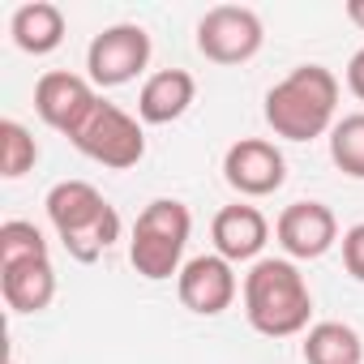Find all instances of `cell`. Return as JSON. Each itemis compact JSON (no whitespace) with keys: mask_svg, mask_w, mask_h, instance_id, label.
<instances>
[{"mask_svg":"<svg viewBox=\"0 0 364 364\" xmlns=\"http://www.w3.org/2000/svg\"><path fill=\"white\" fill-rule=\"evenodd\" d=\"M347 18H351V26L364 31V0H347Z\"/></svg>","mask_w":364,"mask_h":364,"instance_id":"cell-22","label":"cell"},{"mask_svg":"<svg viewBox=\"0 0 364 364\" xmlns=\"http://www.w3.org/2000/svg\"><path fill=\"white\" fill-rule=\"evenodd\" d=\"M5 364H18V360H5Z\"/></svg>","mask_w":364,"mask_h":364,"instance_id":"cell-23","label":"cell"},{"mask_svg":"<svg viewBox=\"0 0 364 364\" xmlns=\"http://www.w3.org/2000/svg\"><path fill=\"white\" fill-rule=\"evenodd\" d=\"M330 159L343 176L364 180V112H351L330 129Z\"/></svg>","mask_w":364,"mask_h":364,"instance_id":"cell-17","label":"cell"},{"mask_svg":"<svg viewBox=\"0 0 364 364\" xmlns=\"http://www.w3.org/2000/svg\"><path fill=\"white\" fill-rule=\"evenodd\" d=\"M189 232H193V215H189L185 202H176V198L150 202L133 223V240H129L133 270L150 283H163V279L180 274V257H185Z\"/></svg>","mask_w":364,"mask_h":364,"instance_id":"cell-4","label":"cell"},{"mask_svg":"<svg viewBox=\"0 0 364 364\" xmlns=\"http://www.w3.org/2000/svg\"><path fill=\"white\" fill-rule=\"evenodd\" d=\"M210 240H215V253L223 257V262H257V253L266 249V240H270V223H266V215L257 210V206H245V202H236V206H223L219 215H215V223H210Z\"/></svg>","mask_w":364,"mask_h":364,"instance_id":"cell-12","label":"cell"},{"mask_svg":"<svg viewBox=\"0 0 364 364\" xmlns=\"http://www.w3.org/2000/svg\"><path fill=\"white\" fill-rule=\"evenodd\" d=\"M146 65H150V35H146V26H137V22L107 26V31L95 35L90 48H86V73H90V82L103 86V90L133 82Z\"/></svg>","mask_w":364,"mask_h":364,"instance_id":"cell-7","label":"cell"},{"mask_svg":"<svg viewBox=\"0 0 364 364\" xmlns=\"http://www.w3.org/2000/svg\"><path fill=\"white\" fill-rule=\"evenodd\" d=\"M9 35L26 56H48L65 43V9L52 5V0H31L14 14Z\"/></svg>","mask_w":364,"mask_h":364,"instance_id":"cell-15","label":"cell"},{"mask_svg":"<svg viewBox=\"0 0 364 364\" xmlns=\"http://www.w3.org/2000/svg\"><path fill=\"white\" fill-rule=\"evenodd\" d=\"M26 257H48L43 232L26 219L0 223V266H14V262H26Z\"/></svg>","mask_w":364,"mask_h":364,"instance_id":"cell-19","label":"cell"},{"mask_svg":"<svg viewBox=\"0 0 364 364\" xmlns=\"http://www.w3.org/2000/svg\"><path fill=\"white\" fill-rule=\"evenodd\" d=\"M245 317L266 338H291L309 330L313 296L291 257H257L245 274Z\"/></svg>","mask_w":364,"mask_h":364,"instance_id":"cell-1","label":"cell"},{"mask_svg":"<svg viewBox=\"0 0 364 364\" xmlns=\"http://www.w3.org/2000/svg\"><path fill=\"white\" fill-rule=\"evenodd\" d=\"M266 31L249 5H215L198 22V52L215 65H245L262 52Z\"/></svg>","mask_w":364,"mask_h":364,"instance_id":"cell-6","label":"cell"},{"mask_svg":"<svg viewBox=\"0 0 364 364\" xmlns=\"http://www.w3.org/2000/svg\"><path fill=\"white\" fill-rule=\"evenodd\" d=\"M39 163V146L22 120H0V176L18 180Z\"/></svg>","mask_w":364,"mask_h":364,"instance_id":"cell-18","label":"cell"},{"mask_svg":"<svg viewBox=\"0 0 364 364\" xmlns=\"http://www.w3.org/2000/svg\"><path fill=\"white\" fill-rule=\"evenodd\" d=\"M48 219L73 262H95L120 240V215L116 206L86 180H60L48 193Z\"/></svg>","mask_w":364,"mask_h":364,"instance_id":"cell-3","label":"cell"},{"mask_svg":"<svg viewBox=\"0 0 364 364\" xmlns=\"http://www.w3.org/2000/svg\"><path fill=\"white\" fill-rule=\"evenodd\" d=\"M347 90H351V95L364 103V48H360V52L347 60Z\"/></svg>","mask_w":364,"mask_h":364,"instance_id":"cell-21","label":"cell"},{"mask_svg":"<svg viewBox=\"0 0 364 364\" xmlns=\"http://www.w3.org/2000/svg\"><path fill=\"white\" fill-rule=\"evenodd\" d=\"M69 141H73L86 159H95V163H103V167H112V171L137 167L141 154H146V133H141V124H137L124 107H116V103H107V99H99V107L90 112V120H86Z\"/></svg>","mask_w":364,"mask_h":364,"instance_id":"cell-5","label":"cell"},{"mask_svg":"<svg viewBox=\"0 0 364 364\" xmlns=\"http://www.w3.org/2000/svg\"><path fill=\"white\" fill-rule=\"evenodd\" d=\"M193 95H198L193 73H185V69H159V73H150L141 82L137 116L146 124H171V120H180V116L189 112Z\"/></svg>","mask_w":364,"mask_h":364,"instance_id":"cell-14","label":"cell"},{"mask_svg":"<svg viewBox=\"0 0 364 364\" xmlns=\"http://www.w3.org/2000/svg\"><path fill=\"white\" fill-rule=\"evenodd\" d=\"M338 77L326 65H300L266 95V124L287 141H313L334 129Z\"/></svg>","mask_w":364,"mask_h":364,"instance_id":"cell-2","label":"cell"},{"mask_svg":"<svg viewBox=\"0 0 364 364\" xmlns=\"http://www.w3.org/2000/svg\"><path fill=\"white\" fill-rule=\"evenodd\" d=\"M99 107V95H95V82L90 77H77V73H65V69H52L39 77L35 86V112L43 116V124H52L56 133L73 137L90 112Z\"/></svg>","mask_w":364,"mask_h":364,"instance_id":"cell-10","label":"cell"},{"mask_svg":"<svg viewBox=\"0 0 364 364\" xmlns=\"http://www.w3.org/2000/svg\"><path fill=\"white\" fill-rule=\"evenodd\" d=\"M223 180L240 198H270L287 180V159L266 137H240L223 154Z\"/></svg>","mask_w":364,"mask_h":364,"instance_id":"cell-8","label":"cell"},{"mask_svg":"<svg viewBox=\"0 0 364 364\" xmlns=\"http://www.w3.org/2000/svg\"><path fill=\"white\" fill-rule=\"evenodd\" d=\"M240 283H236V270L232 262H223L219 253H202V257H189L176 274V296L189 313L198 317H219L223 309H232Z\"/></svg>","mask_w":364,"mask_h":364,"instance_id":"cell-9","label":"cell"},{"mask_svg":"<svg viewBox=\"0 0 364 364\" xmlns=\"http://www.w3.org/2000/svg\"><path fill=\"white\" fill-rule=\"evenodd\" d=\"M343 266L355 283H364V223L343 232Z\"/></svg>","mask_w":364,"mask_h":364,"instance_id":"cell-20","label":"cell"},{"mask_svg":"<svg viewBox=\"0 0 364 364\" xmlns=\"http://www.w3.org/2000/svg\"><path fill=\"white\" fill-rule=\"evenodd\" d=\"M304 364H364V343L347 321H317L304 334Z\"/></svg>","mask_w":364,"mask_h":364,"instance_id":"cell-16","label":"cell"},{"mask_svg":"<svg viewBox=\"0 0 364 364\" xmlns=\"http://www.w3.org/2000/svg\"><path fill=\"white\" fill-rule=\"evenodd\" d=\"M0 291H5L9 313H43L56 300L52 257H26L14 266H0Z\"/></svg>","mask_w":364,"mask_h":364,"instance_id":"cell-13","label":"cell"},{"mask_svg":"<svg viewBox=\"0 0 364 364\" xmlns=\"http://www.w3.org/2000/svg\"><path fill=\"white\" fill-rule=\"evenodd\" d=\"M274 236H279V245L291 262H317L334 249L338 219L326 202H291V206H283V215L274 223Z\"/></svg>","mask_w":364,"mask_h":364,"instance_id":"cell-11","label":"cell"}]
</instances>
